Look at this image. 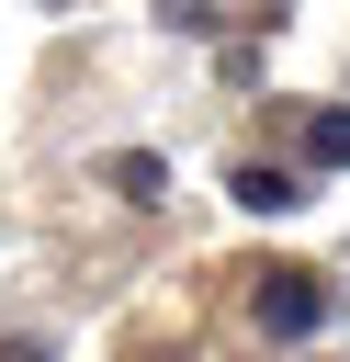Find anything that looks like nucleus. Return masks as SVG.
I'll return each instance as SVG.
<instances>
[{
	"label": "nucleus",
	"instance_id": "obj_2",
	"mask_svg": "<svg viewBox=\"0 0 350 362\" xmlns=\"http://www.w3.org/2000/svg\"><path fill=\"white\" fill-rule=\"evenodd\" d=\"M102 181H113V204H158V192H169V170H158L147 147H113V158H102Z\"/></svg>",
	"mask_w": 350,
	"mask_h": 362
},
{
	"label": "nucleus",
	"instance_id": "obj_4",
	"mask_svg": "<svg viewBox=\"0 0 350 362\" xmlns=\"http://www.w3.org/2000/svg\"><path fill=\"white\" fill-rule=\"evenodd\" d=\"M305 158H316V170H350V102H327V113L305 124Z\"/></svg>",
	"mask_w": 350,
	"mask_h": 362
},
{
	"label": "nucleus",
	"instance_id": "obj_3",
	"mask_svg": "<svg viewBox=\"0 0 350 362\" xmlns=\"http://www.w3.org/2000/svg\"><path fill=\"white\" fill-rule=\"evenodd\" d=\"M237 204H248V215H294V204H305V181H294V170H271V158H248V170H237Z\"/></svg>",
	"mask_w": 350,
	"mask_h": 362
},
{
	"label": "nucleus",
	"instance_id": "obj_5",
	"mask_svg": "<svg viewBox=\"0 0 350 362\" xmlns=\"http://www.w3.org/2000/svg\"><path fill=\"white\" fill-rule=\"evenodd\" d=\"M0 362H45V339H0Z\"/></svg>",
	"mask_w": 350,
	"mask_h": 362
},
{
	"label": "nucleus",
	"instance_id": "obj_1",
	"mask_svg": "<svg viewBox=\"0 0 350 362\" xmlns=\"http://www.w3.org/2000/svg\"><path fill=\"white\" fill-rule=\"evenodd\" d=\"M248 317H260L271 339H316V328H327V283H316V272H260Z\"/></svg>",
	"mask_w": 350,
	"mask_h": 362
}]
</instances>
